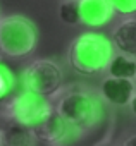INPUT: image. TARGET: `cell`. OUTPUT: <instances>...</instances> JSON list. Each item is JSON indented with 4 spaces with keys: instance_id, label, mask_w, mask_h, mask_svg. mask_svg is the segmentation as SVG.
Returning <instances> with one entry per match:
<instances>
[{
    "instance_id": "cell-11",
    "label": "cell",
    "mask_w": 136,
    "mask_h": 146,
    "mask_svg": "<svg viewBox=\"0 0 136 146\" xmlns=\"http://www.w3.org/2000/svg\"><path fill=\"white\" fill-rule=\"evenodd\" d=\"M105 70L112 78L134 79V76H136V58L127 57L124 53H114V57L110 58Z\"/></svg>"
},
{
    "instance_id": "cell-8",
    "label": "cell",
    "mask_w": 136,
    "mask_h": 146,
    "mask_svg": "<svg viewBox=\"0 0 136 146\" xmlns=\"http://www.w3.org/2000/svg\"><path fill=\"white\" fill-rule=\"evenodd\" d=\"M134 91H136V84L133 79L107 76L102 81L98 93L105 103L114 105V107H124V105H129Z\"/></svg>"
},
{
    "instance_id": "cell-6",
    "label": "cell",
    "mask_w": 136,
    "mask_h": 146,
    "mask_svg": "<svg viewBox=\"0 0 136 146\" xmlns=\"http://www.w3.org/2000/svg\"><path fill=\"white\" fill-rule=\"evenodd\" d=\"M33 134L36 139H40L41 143H45L48 146H62L69 139L74 137L73 129L55 112V108L41 124L33 127Z\"/></svg>"
},
{
    "instance_id": "cell-5",
    "label": "cell",
    "mask_w": 136,
    "mask_h": 146,
    "mask_svg": "<svg viewBox=\"0 0 136 146\" xmlns=\"http://www.w3.org/2000/svg\"><path fill=\"white\" fill-rule=\"evenodd\" d=\"M23 86L41 96L53 98L64 88L62 67L53 60H35L23 70Z\"/></svg>"
},
{
    "instance_id": "cell-20",
    "label": "cell",
    "mask_w": 136,
    "mask_h": 146,
    "mask_svg": "<svg viewBox=\"0 0 136 146\" xmlns=\"http://www.w3.org/2000/svg\"><path fill=\"white\" fill-rule=\"evenodd\" d=\"M134 79H136V76H134Z\"/></svg>"
},
{
    "instance_id": "cell-12",
    "label": "cell",
    "mask_w": 136,
    "mask_h": 146,
    "mask_svg": "<svg viewBox=\"0 0 136 146\" xmlns=\"http://www.w3.org/2000/svg\"><path fill=\"white\" fill-rule=\"evenodd\" d=\"M16 86H17V81H16L14 72L5 64L0 62V103L12 95Z\"/></svg>"
},
{
    "instance_id": "cell-9",
    "label": "cell",
    "mask_w": 136,
    "mask_h": 146,
    "mask_svg": "<svg viewBox=\"0 0 136 146\" xmlns=\"http://www.w3.org/2000/svg\"><path fill=\"white\" fill-rule=\"evenodd\" d=\"M112 43L119 53L136 58V19L129 17L121 21L112 31Z\"/></svg>"
},
{
    "instance_id": "cell-10",
    "label": "cell",
    "mask_w": 136,
    "mask_h": 146,
    "mask_svg": "<svg viewBox=\"0 0 136 146\" xmlns=\"http://www.w3.org/2000/svg\"><path fill=\"white\" fill-rule=\"evenodd\" d=\"M2 127V146H35V134L31 127L9 120Z\"/></svg>"
},
{
    "instance_id": "cell-17",
    "label": "cell",
    "mask_w": 136,
    "mask_h": 146,
    "mask_svg": "<svg viewBox=\"0 0 136 146\" xmlns=\"http://www.w3.org/2000/svg\"><path fill=\"white\" fill-rule=\"evenodd\" d=\"M0 146H2V127H0Z\"/></svg>"
},
{
    "instance_id": "cell-14",
    "label": "cell",
    "mask_w": 136,
    "mask_h": 146,
    "mask_svg": "<svg viewBox=\"0 0 136 146\" xmlns=\"http://www.w3.org/2000/svg\"><path fill=\"white\" fill-rule=\"evenodd\" d=\"M114 12L122 16H134L136 14V0H109Z\"/></svg>"
},
{
    "instance_id": "cell-1",
    "label": "cell",
    "mask_w": 136,
    "mask_h": 146,
    "mask_svg": "<svg viewBox=\"0 0 136 146\" xmlns=\"http://www.w3.org/2000/svg\"><path fill=\"white\" fill-rule=\"evenodd\" d=\"M53 98H57L55 112L69 124L74 137L97 131L107 119L105 102L93 88L73 84L62 88Z\"/></svg>"
},
{
    "instance_id": "cell-3",
    "label": "cell",
    "mask_w": 136,
    "mask_h": 146,
    "mask_svg": "<svg viewBox=\"0 0 136 146\" xmlns=\"http://www.w3.org/2000/svg\"><path fill=\"white\" fill-rule=\"evenodd\" d=\"M36 43L38 29L31 19L19 14L0 17V53L11 58H23L33 53Z\"/></svg>"
},
{
    "instance_id": "cell-16",
    "label": "cell",
    "mask_w": 136,
    "mask_h": 146,
    "mask_svg": "<svg viewBox=\"0 0 136 146\" xmlns=\"http://www.w3.org/2000/svg\"><path fill=\"white\" fill-rule=\"evenodd\" d=\"M129 108H131L133 115L136 117V91H134V95H133V98H131V102H129Z\"/></svg>"
},
{
    "instance_id": "cell-13",
    "label": "cell",
    "mask_w": 136,
    "mask_h": 146,
    "mask_svg": "<svg viewBox=\"0 0 136 146\" xmlns=\"http://www.w3.org/2000/svg\"><path fill=\"white\" fill-rule=\"evenodd\" d=\"M59 19L67 24V26H78L79 23V11H78V2L73 0H64L59 5Z\"/></svg>"
},
{
    "instance_id": "cell-15",
    "label": "cell",
    "mask_w": 136,
    "mask_h": 146,
    "mask_svg": "<svg viewBox=\"0 0 136 146\" xmlns=\"http://www.w3.org/2000/svg\"><path fill=\"white\" fill-rule=\"evenodd\" d=\"M122 146H136V134H129L122 141Z\"/></svg>"
},
{
    "instance_id": "cell-7",
    "label": "cell",
    "mask_w": 136,
    "mask_h": 146,
    "mask_svg": "<svg viewBox=\"0 0 136 146\" xmlns=\"http://www.w3.org/2000/svg\"><path fill=\"white\" fill-rule=\"evenodd\" d=\"M78 11L79 23L88 28H103L115 16L109 0H78Z\"/></svg>"
},
{
    "instance_id": "cell-18",
    "label": "cell",
    "mask_w": 136,
    "mask_h": 146,
    "mask_svg": "<svg viewBox=\"0 0 136 146\" xmlns=\"http://www.w3.org/2000/svg\"><path fill=\"white\" fill-rule=\"evenodd\" d=\"M73 2H78V0H73Z\"/></svg>"
},
{
    "instance_id": "cell-4",
    "label": "cell",
    "mask_w": 136,
    "mask_h": 146,
    "mask_svg": "<svg viewBox=\"0 0 136 146\" xmlns=\"http://www.w3.org/2000/svg\"><path fill=\"white\" fill-rule=\"evenodd\" d=\"M52 112H53V103L50 98L24 88L23 91H19L9 100V103L5 105L4 115L9 120H14L17 124H23L33 129L38 124H41Z\"/></svg>"
},
{
    "instance_id": "cell-19",
    "label": "cell",
    "mask_w": 136,
    "mask_h": 146,
    "mask_svg": "<svg viewBox=\"0 0 136 146\" xmlns=\"http://www.w3.org/2000/svg\"><path fill=\"white\" fill-rule=\"evenodd\" d=\"M0 17H2V12H0Z\"/></svg>"
},
{
    "instance_id": "cell-2",
    "label": "cell",
    "mask_w": 136,
    "mask_h": 146,
    "mask_svg": "<svg viewBox=\"0 0 136 146\" xmlns=\"http://www.w3.org/2000/svg\"><path fill=\"white\" fill-rule=\"evenodd\" d=\"M114 53V43L107 35L86 31L73 40L67 60L78 74L93 78L107 69Z\"/></svg>"
}]
</instances>
